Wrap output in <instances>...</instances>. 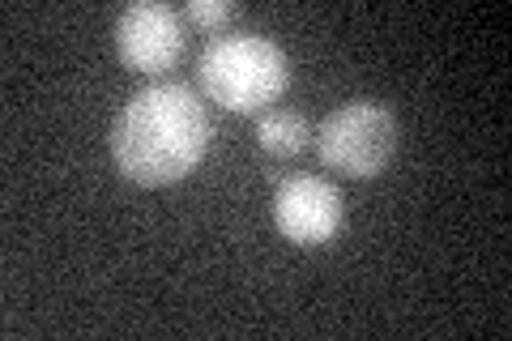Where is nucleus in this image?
Wrapping results in <instances>:
<instances>
[{
    "label": "nucleus",
    "mask_w": 512,
    "mask_h": 341,
    "mask_svg": "<svg viewBox=\"0 0 512 341\" xmlns=\"http://www.w3.org/2000/svg\"><path fill=\"white\" fill-rule=\"evenodd\" d=\"M210 145V111L188 81H154L111 120V158L133 184H175Z\"/></svg>",
    "instance_id": "1"
},
{
    "label": "nucleus",
    "mask_w": 512,
    "mask_h": 341,
    "mask_svg": "<svg viewBox=\"0 0 512 341\" xmlns=\"http://www.w3.org/2000/svg\"><path fill=\"white\" fill-rule=\"evenodd\" d=\"M197 81L210 103L235 116H256L291 86V56L256 30H222L201 47Z\"/></svg>",
    "instance_id": "2"
},
{
    "label": "nucleus",
    "mask_w": 512,
    "mask_h": 341,
    "mask_svg": "<svg viewBox=\"0 0 512 341\" xmlns=\"http://www.w3.org/2000/svg\"><path fill=\"white\" fill-rule=\"evenodd\" d=\"M320 162L350 180H372L397 154V116L376 99H355L338 107L316 133Z\"/></svg>",
    "instance_id": "3"
},
{
    "label": "nucleus",
    "mask_w": 512,
    "mask_h": 341,
    "mask_svg": "<svg viewBox=\"0 0 512 341\" xmlns=\"http://www.w3.org/2000/svg\"><path fill=\"white\" fill-rule=\"evenodd\" d=\"M116 52L133 73H167L184 56V13L163 0H137L116 18Z\"/></svg>",
    "instance_id": "4"
},
{
    "label": "nucleus",
    "mask_w": 512,
    "mask_h": 341,
    "mask_svg": "<svg viewBox=\"0 0 512 341\" xmlns=\"http://www.w3.org/2000/svg\"><path fill=\"white\" fill-rule=\"evenodd\" d=\"M346 205L338 184H329L325 175H291L282 180L274 192V222L278 231L303 243V248H316V243H329L342 231Z\"/></svg>",
    "instance_id": "5"
},
{
    "label": "nucleus",
    "mask_w": 512,
    "mask_h": 341,
    "mask_svg": "<svg viewBox=\"0 0 512 341\" xmlns=\"http://www.w3.org/2000/svg\"><path fill=\"white\" fill-rule=\"evenodd\" d=\"M308 137H312L308 120L291 107H269L261 116V124H256V145H261V154L274 158V162L299 158L303 150H308Z\"/></svg>",
    "instance_id": "6"
},
{
    "label": "nucleus",
    "mask_w": 512,
    "mask_h": 341,
    "mask_svg": "<svg viewBox=\"0 0 512 341\" xmlns=\"http://www.w3.org/2000/svg\"><path fill=\"white\" fill-rule=\"evenodd\" d=\"M235 18H239V5H231V0H188L184 5V22L214 30V35H222Z\"/></svg>",
    "instance_id": "7"
}]
</instances>
